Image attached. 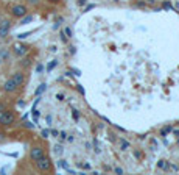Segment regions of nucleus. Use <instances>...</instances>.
<instances>
[{
  "mask_svg": "<svg viewBox=\"0 0 179 175\" xmlns=\"http://www.w3.org/2000/svg\"><path fill=\"white\" fill-rule=\"evenodd\" d=\"M45 155V150H44V147H41V145H34L31 150H30V158H31V161H38L39 158H42Z\"/></svg>",
  "mask_w": 179,
  "mask_h": 175,
  "instance_id": "39448f33",
  "label": "nucleus"
},
{
  "mask_svg": "<svg viewBox=\"0 0 179 175\" xmlns=\"http://www.w3.org/2000/svg\"><path fill=\"white\" fill-rule=\"evenodd\" d=\"M16 122V114L11 111V110H5L3 113H0V125L2 127H10Z\"/></svg>",
  "mask_w": 179,
  "mask_h": 175,
  "instance_id": "f257e3e1",
  "label": "nucleus"
},
{
  "mask_svg": "<svg viewBox=\"0 0 179 175\" xmlns=\"http://www.w3.org/2000/svg\"><path fill=\"white\" fill-rule=\"evenodd\" d=\"M174 8H176V10L179 11V3H176V5H174Z\"/></svg>",
  "mask_w": 179,
  "mask_h": 175,
  "instance_id": "c03bdc74",
  "label": "nucleus"
},
{
  "mask_svg": "<svg viewBox=\"0 0 179 175\" xmlns=\"http://www.w3.org/2000/svg\"><path fill=\"white\" fill-rule=\"evenodd\" d=\"M0 58H2L3 61H6L10 58V52H8V50H2V52H0Z\"/></svg>",
  "mask_w": 179,
  "mask_h": 175,
  "instance_id": "2eb2a0df",
  "label": "nucleus"
},
{
  "mask_svg": "<svg viewBox=\"0 0 179 175\" xmlns=\"http://www.w3.org/2000/svg\"><path fill=\"white\" fill-rule=\"evenodd\" d=\"M39 2H41V0H28V3H30V5H33V6L39 5Z\"/></svg>",
  "mask_w": 179,
  "mask_h": 175,
  "instance_id": "bb28decb",
  "label": "nucleus"
},
{
  "mask_svg": "<svg viewBox=\"0 0 179 175\" xmlns=\"http://www.w3.org/2000/svg\"><path fill=\"white\" fill-rule=\"evenodd\" d=\"M157 167L159 169H170V164L165 163V160H161V161H157Z\"/></svg>",
  "mask_w": 179,
  "mask_h": 175,
  "instance_id": "4468645a",
  "label": "nucleus"
},
{
  "mask_svg": "<svg viewBox=\"0 0 179 175\" xmlns=\"http://www.w3.org/2000/svg\"><path fill=\"white\" fill-rule=\"evenodd\" d=\"M28 52H30V47H28L27 44L17 42V44H14V45H13V53H14L17 58H23Z\"/></svg>",
  "mask_w": 179,
  "mask_h": 175,
  "instance_id": "7ed1b4c3",
  "label": "nucleus"
},
{
  "mask_svg": "<svg viewBox=\"0 0 179 175\" xmlns=\"http://www.w3.org/2000/svg\"><path fill=\"white\" fill-rule=\"evenodd\" d=\"M148 3H149V5H154V3H156V0H148Z\"/></svg>",
  "mask_w": 179,
  "mask_h": 175,
  "instance_id": "79ce46f5",
  "label": "nucleus"
},
{
  "mask_svg": "<svg viewBox=\"0 0 179 175\" xmlns=\"http://www.w3.org/2000/svg\"><path fill=\"white\" fill-rule=\"evenodd\" d=\"M30 64H31V60H30V58H23V60H22V63H20V66H22V67H28Z\"/></svg>",
  "mask_w": 179,
  "mask_h": 175,
  "instance_id": "dca6fc26",
  "label": "nucleus"
},
{
  "mask_svg": "<svg viewBox=\"0 0 179 175\" xmlns=\"http://www.w3.org/2000/svg\"><path fill=\"white\" fill-rule=\"evenodd\" d=\"M64 33H66V36H67L69 39H70V38L73 36V33H72V30H70V27H66V28H64Z\"/></svg>",
  "mask_w": 179,
  "mask_h": 175,
  "instance_id": "a211bd4d",
  "label": "nucleus"
},
{
  "mask_svg": "<svg viewBox=\"0 0 179 175\" xmlns=\"http://www.w3.org/2000/svg\"><path fill=\"white\" fill-rule=\"evenodd\" d=\"M34 164H36V169L41 170V172H50L52 170V160L45 155L42 158H39L38 161H34Z\"/></svg>",
  "mask_w": 179,
  "mask_h": 175,
  "instance_id": "f03ea898",
  "label": "nucleus"
},
{
  "mask_svg": "<svg viewBox=\"0 0 179 175\" xmlns=\"http://www.w3.org/2000/svg\"><path fill=\"white\" fill-rule=\"evenodd\" d=\"M171 131H173V127H171V125H167V127H164V128L161 130V136L165 138V136H167L168 133H171Z\"/></svg>",
  "mask_w": 179,
  "mask_h": 175,
  "instance_id": "f8f14e48",
  "label": "nucleus"
},
{
  "mask_svg": "<svg viewBox=\"0 0 179 175\" xmlns=\"http://www.w3.org/2000/svg\"><path fill=\"white\" fill-rule=\"evenodd\" d=\"M17 105H19V106H23V105H25V102H23V100H19Z\"/></svg>",
  "mask_w": 179,
  "mask_h": 175,
  "instance_id": "ea45409f",
  "label": "nucleus"
},
{
  "mask_svg": "<svg viewBox=\"0 0 179 175\" xmlns=\"http://www.w3.org/2000/svg\"><path fill=\"white\" fill-rule=\"evenodd\" d=\"M56 98L59 100V102H62V100H64V94H61V92H59V94H56Z\"/></svg>",
  "mask_w": 179,
  "mask_h": 175,
  "instance_id": "473e14b6",
  "label": "nucleus"
},
{
  "mask_svg": "<svg viewBox=\"0 0 179 175\" xmlns=\"http://www.w3.org/2000/svg\"><path fill=\"white\" fill-rule=\"evenodd\" d=\"M72 114H73V119H75V120H78V119H80V111H78V110H73Z\"/></svg>",
  "mask_w": 179,
  "mask_h": 175,
  "instance_id": "5701e85b",
  "label": "nucleus"
},
{
  "mask_svg": "<svg viewBox=\"0 0 179 175\" xmlns=\"http://www.w3.org/2000/svg\"><path fill=\"white\" fill-rule=\"evenodd\" d=\"M62 152H64L62 145H58V144H56V145H55V153H56V155H61Z\"/></svg>",
  "mask_w": 179,
  "mask_h": 175,
  "instance_id": "f3484780",
  "label": "nucleus"
},
{
  "mask_svg": "<svg viewBox=\"0 0 179 175\" xmlns=\"http://www.w3.org/2000/svg\"><path fill=\"white\" fill-rule=\"evenodd\" d=\"M0 20H2V16H0Z\"/></svg>",
  "mask_w": 179,
  "mask_h": 175,
  "instance_id": "49530a36",
  "label": "nucleus"
},
{
  "mask_svg": "<svg viewBox=\"0 0 179 175\" xmlns=\"http://www.w3.org/2000/svg\"><path fill=\"white\" fill-rule=\"evenodd\" d=\"M72 72H73V73L76 75V77H80V75H81V72H80L78 69H72Z\"/></svg>",
  "mask_w": 179,
  "mask_h": 175,
  "instance_id": "f704fd0d",
  "label": "nucleus"
},
{
  "mask_svg": "<svg viewBox=\"0 0 179 175\" xmlns=\"http://www.w3.org/2000/svg\"><path fill=\"white\" fill-rule=\"evenodd\" d=\"M48 2H50V3H58L59 0H48Z\"/></svg>",
  "mask_w": 179,
  "mask_h": 175,
  "instance_id": "37998d69",
  "label": "nucleus"
},
{
  "mask_svg": "<svg viewBox=\"0 0 179 175\" xmlns=\"http://www.w3.org/2000/svg\"><path fill=\"white\" fill-rule=\"evenodd\" d=\"M5 110H6V105H5L3 102H0V113H3Z\"/></svg>",
  "mask_w": 179,
  "mask_h": 175,
  "instance_id": "c756f323",
  "label": "nucleus"
},
{
  "mask_svg": "<svg viewBox=\"0 0 179 175\" xmlns=\"http://www.w3.org/2000/svg\"><path fill=\"white\" fill-rule=\"evenodd\" d=\"M30 36V31L28 33H20V35H17V39H25V38H28Z\"/></svg>",
  "mask_w": 179,
  "mask_h": 175,
  "instance_id": "4be33fe9",
  "label": "nucleus"
},
{
  "mask_svg": "<svg viewBox=\"0 0 179 175\" xmlns=\"http://www.w3.org/2000/svg\"><path fill=\"white\" fill-rule=\"evenodd\" d=\"M177 144H179V139H177Z\"/></svg>",
  "mask_w": 179,
  "mask_h": 175,
  "instance_id": "de8ad7c7",
  "label": "nucleus"
},
{
  "mask_svg": "<svg viewBox=\"0 0 179 175\" xmlns=\"http://www.w3.org/2000/svg\"><path fill=\"white\" fill-rule=\"evenodd\" d=\"M42 70H44V66H42V64H38V66H36V72H38V73H41Z\"/></svg>",
  "mask_w": 179,
  "mask_h": 175,
  "instance_id": "c85d7f7f",
  "label": "nucleus"
},
{
  "mask_svg": "<svg viewBox=\"0 0 179 175\" xmlns=\"http://www.w3.org/2000/svg\"><path fill=\"white\" fill-rule=\"evenodd\" d=\"M56 66H58V61H56V60H53V61H50V63L47 64V72H52V70H53V69H55Z\"/></svg>",
  "mask_w": 179,
  "mask_h": 175,
  "instance_id": "ddd939ff",
  "label": "nucleus"
},
{
  "mask_svg": "<svg viewBox=\"0 0 179 175\" xmlns=\"http://www.w3.org/2000/svg\"><path fill=\"white\" fill-rule=\"evenodd\" d=\"M78 167H81V169H86V170H87V169H90V164H87V163L81 164V163H80V164H78Z\"/></svg>",
  "mask_w": 179,
  "mask_h": 175,
  "instance_id": "a878e982",
  "label": "nucleus"
},
{
  "mask_svg": "<svg viewBox=\"0 0 179 175\" xmlns=\"http://www.w3.org/2000/svg\"><path fill=\"white\" fill-rule=\"evenodd\" d=\"M19 89V86L14 83V80L13 78H8L5 83H3V91L5 92H8V94H13V92H16Z\"/></svg>",
  "mask_w": 179,
  "mask_h": 175,
  "instance_id": "0eeeda50",
  "label": "nucleus"
},
{
  "mask_svg": "<svg viewBox=\"0 0 179 175\" xmlns=\"http://www.w3.org/2000/svg\"><path fill=\"white\" fill-rule=\"evenodd\" d=\"M33 20V16L31 14H25L23 17H20V25H27Z\"/></svg>",
  "mask_w": 179,
  "mask_h": 175,
  "instance_id": "9d476101",
  "label": "nucleus"
},
{
  "mask_svg": "<svg viewBox=\"0 0 179 175\" xmlns=\"http://www.w3.org/2000/svg\"><path fill=\"white\" fill-rule=\"evenodd\" d=\"M86 3H87V0H78V5L80 6H84Z\"/></svg>",
  "mask_w": 179,
  "mask_h": 175,
  "instance_id": "c9c22d12",
  "label": "nucleus"
},
{
  "mask_svg": "<svg viewBox=\"0 0 179 175\" xmlns=\"http://www.w3.org/2000/svg\"><path fill=\"white\" fill-rule=\"evenodd\" d=\"M41 136H42L44 139H47V138L50 136V130H42V131H41Z\"/></svg>",
  "mask_w": 179,
  "mask_h": 175,
  "instance_id": "aec40b11",
  "label": "nucleus"
},
{
  "mask_svg": "<svg viewBox=\"0 0 179 175\" xmlns=\"http://www.w3.org/2000/svg\"><path fill=\"white\" fill-rule=\"evenodd\" d=\"M114 172H115V173H118V175H121V173H123V169H121V167H115V169H114Z\"/></svg>",
  "mask_w": 179,
  "mask_h": 175,
  "instance_id": "2f4dec72",
  "label": "nucleus"
},
{
  "mask_svg": "<svg viewBox=\"0 0 179 175\" xmlns=\"http://www.w3.org/2000/svg\"><path fill=\"white\" fill-rule=\"evenodd\" d=\"M45 89H47V85H45V83H41V85H39V88L34 91V95H36V97H39L42 92H45Z\"/></svg>",
  "mask_w": 179,
  "mask_h": 175,
  "instance_id": "9b49d317",
  "label": "nucleus"
},
{
  "mask_svg": "<svg viewBox=\"0 0 179 175\" xmlns=\"http://www.w3.org/2000/svg\"><path fill=\"white\" fill-rule=\"evenodd\" d=\"M50 135H52V136H56V138L59 136V133H58L56 130H50Z\"/></svg>",
  "mask_w": 179,
  "mask_h": 175,
  "instance_id": "72a5a7b5",
  "label": "nucleus"
},
{
  "mask_svg": "<svg viewBox=\"0 0 179 175\" xmlns=\"http://www.w3.org/2000/svg\"><path fill=\"white\" fill-rule=\"evenodd\" d=\"M59 138H61V139H66V138H67V133H66V131H61V133H59Z\"/></svg>",
  "mask_w": 179,
  "mask_h": 175,
  "instance_id": "e433bc0d",
  "label": "nucleus"
},
{
  "mask_svg": "<svg viewBox=\"0 0 179 175\" xmlns=\"http://www.w3.org/2000/svg\"><path fill=\"white\" fill-rule=\"evenodd\" d=\"M92 8H95V5H93V3H90V5H87V6L84 8V13H87V11H90Z\"/></svg>",
  "mask_w": 179,
  "mask_h": 175,
  "instance_id": "cd10ccee",
  "label": "nucleus"
},
{
  "mask_svg": "<svg viewBox=\"0 0 179 175\" xmlns=\"http://www.w3.org/2000/svg\"><path fill=\"white\" fill-rule=\"evenodd\" d=\"M114 2H118V0H114Z\"/></svg>",
  "mask_w": 179,
  "mask_h": 175,
  "instance_id": "a18cd8bd",
  "label": "nucleus"
},
{
  "mask_svg": "<svg viewBox=\"0 0 179 175\" xmlns=\"http://www.w3.org/2000/svg\"><path fill=\"white\" fill-rule=\"evenodd\" d=\"M118 144H120V150H123V152L129 150V147H131V144L128 142L126 139H123V138H120V139H118Z\"/></svg>",
  "mask_w": 179,
  "mask_h": 175,
  "instance_id": "1a4fd4ad",
  "label": "nucleus"
},
{
  "mask_svg": "<svg viewBox=\"0 0 179 175\" xmlns=\"http://www.w3.org/2000/svg\"><path fill=\"white\" fill-rule=\"evenodd\" d=\"M10 30H11V22L3 19V20H0V38H6L10 35Z\"/></svg>",
  "mask_w": 179,
  "mask_h": 175,
  "instance_id": "423d86ee",
  "label": "nucleus"
},
{
  "mask_svg": "<svg viewBox=\"0 0 179 175\" xmlns=\"http://www.w3.org/2000/svg\"><path fill=\"white\" fill-rule=\"evenodd\" d=\"M162 8H164V10H171L173 5H171L170 2H164V3H162Z\"/></svg>",
  "mask_w": 179,
  "mask_h": 175,
  "instance_id": "6ab92c4d",
  "label": "nucleus"
},
{
  "mask_svg": "<svg viewBox=\"0 0 179 175\" xmlns=\"http://www.w3.org/2000/svg\"><path fill=\"white\" fill-rule=\"evenodd\" d=\"M25 14H28V8L25 6V5H14L11 8V16L16 17V19H20L23 17Z\"/></svg>",
  "mask_w": 179,
  "mask_h": 175,
  "instance_id": "20e7f679",
  "label": "nucleus"
},
{
  "mask_svg": "<svg viewBox=\"0 0 179 175\" xmlns=\"http://www.w3.org/2000/svg\"><path fill=\"white\" fill-rule=\"evenodd\" d=\"M23 127H25V128H30V130H31V128H34V123H31V122H25V123H23Z\"/></svg>",
  "mask_w": 179,
  "mask_h": 175,
  "instance_id": "b1692460",
  "label": "nucleus"
},
{
  "mask_svg": "<svg viewBox=\"0 0 179 175\" xmlns=\"http://www.w3.org/2000/svg\"><path fill=\"white\" fill-rule=\"evenodd\" d=\"M78 92H80V94H83V95L86 94V91H84V88H83L81 85H78Z\"/></svg>",
  "mask_w": 179,
  "mask_h": 175,
  "instance_id": "7c9ffc66",
  "label": "nucleus"
},
{
  "mask_svg": "<svg viewBox=\"0 0 179 175\" xmlns=\"http://www.w3.org/2000/svg\"><path fill=\"white\" fill-rule=\"evenodd\" d=\"M11 78L14 80V83H16L19 88L25 83V75H23V72H20V70H19V72H14V73L11 75Z\"/></svg>",
  "mask_w": 179,
  "mask_h": 175,
  "instance_id": "6e6552de",
  "label": "nucleus"
},
{
  "mask_svg": "<svg viewBox=\"0 0 179 175\" xmlns=\"http://www.w3.org/2000/svg\"><path fill=\"white\" fill-rule=\"evenodd\" d=\"M93 150H95V153H100V147H98V141L93 139Z\"/></svg>",
  "mask_w": 179,
  "mask_h": 175,
  "instance_id": "412c9836",
  "label": "nucleus"
},
{
  "mask_svg": "<svg viewBox=\"0 0 179 175\" xmlns=\"http://www.w3.org/2000/svg\"><path fill=\"white\" fill-rule=\"evenodd\" d=\"M66 139H67L69 142H72V141H73V136H69V135H67V138H66Z\"/></svg>",
  "mask_w": 179,
  "mask_h": 175,
  "instance_id": "a19ab883",
  "label": "nucleus"
},
{
  "mask_svg": "<svg viewBox=\"0 0 179 175\" xmlns=\"http://www.w3.org/2000/svg\"><path fill=\"white\" fill-rule=\"evenodd\" d=\"M59 36H61V41H62V42H67V41H69V38L66 36V33H64V31H61V35H59Z\"/></svg>",
  "mask_w": 179,
  "mask_h": 175,
  "instance_id": "393cba45",
  "label": "nucleus"
},
{
  "mask_svg": "<svg viewBox=\"0 0 179 175\" xmlns=\"http://www.w3.org/2000/svg\"><path fill=\"white\" fill-rule=\"evenodd\" d=\"M134 156H136L137 160H140V158H142V153H140V152H134Z\"/></svg>",
  "mask_w": 179,
  "mask_h": 175,
  "instance_id": "4c0bfd02",
  "label": "nucleus"
},
{
  "mask_svg": "<svg viewBox=\"0 0 179 175\" xmlns=\"http://www.w3.org/2000/svg\"><path fill=\"white\" fill-rule=\"evenodd\" d=\"M145 5H146L145 2H137V6H140V8H142V6H145Z\"/></svg>",
  "mask_w": 179,
  "mask_h": 175,
  "instance_id": "58836bf2",
  "label": "nucleus"
}]
</instances>
